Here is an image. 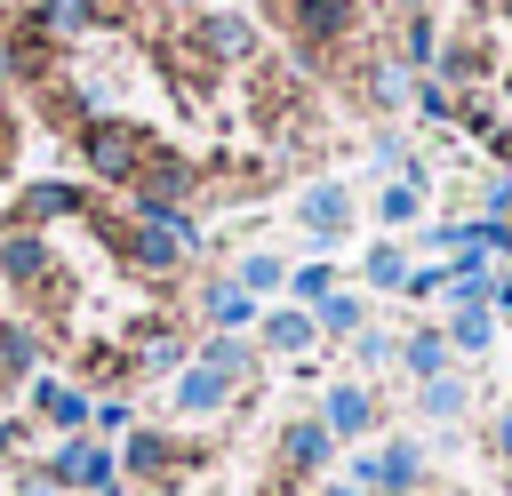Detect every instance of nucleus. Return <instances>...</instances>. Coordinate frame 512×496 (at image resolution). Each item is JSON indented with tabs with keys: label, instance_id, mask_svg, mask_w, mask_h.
<instances>
[{
	"label": "nucleus",
	"instance_id": "obj_1",
	"mask_svg": "<svg viewBox=\"0 0 512 496\" xmlns=\"http://www.w3.org/2000/svg\"><path fill=\"white\" fill-rule=\"evenodd\" d=\"M112 256H128L144 280H176L200 256V224L192 208H128V224H104Z\"/></svg>",
	"mask_w": 512,
	"mask_h": 496
},
{
	"label": "nucleus",
	"instance_id": "obj_2",
	"mask_svg": "<svg viewBox=\"0 0 512 496\" xmlns=\"http://www.w3.org/2000/svg\"><path fill=\"white\" fill-rule=\"evenodd\" d=\"M72 144H80V168H88L96 184H120V192H128V184L144 176V160L160 152V136H152L144 120H128V112H96Z\"/></svg>",
	"mask_w": 512,
	"mask_h": 496
},
{
	"label": "nucleus",
	"instance_id": "obj_3",
	"mask_svg": "<svg viewBox=\"0 0 512 496\" xmlns=\"http://www.w3.org/2000/svg\"><path fill=\"white\" fill-rule=\"evenodd\" d=\"M368 24V0H288V48L304 72H320L344 40H360Z\"/></svg>",
	"mask_w": 512,
	"mask_h": 496
},
{
	"label": "nucleus",
	"instance_id": "obj_4",
	"mask_svg": "<svg viewBox=\"0 0 512 496\" xmlns=\"http://www.w3.org/2000/svg\"><path fill=\"white\" fill-rule=\"evenodd\" d=\"M40 472H48L64 496H96V488H112V480H120V448H112V440H96V432H64V440H48Z\"/></svg>",
	"mask_w": 512,
	"mask_h": 496
},
{
	"label": "nucleus",
	"instance_id": "obj_5",
	"mask_svg": "<svg viewBox=\"0 0 512 496\" xmlns=\"http://www.w3.org/2000/svg\"><path fill=\"white\" fill-rule=\"evenodd\" d=\"M344 480H352L360 496H416V488H424V448H416L408 432H392V440H376V448H352Z\"/></svg>",
	"mask_w": 512,
	"mask_h": 496
},
{
	"label": "nucleus",
	"instance_id": "obj_6",
	"mask_svg": "<svg viewBox=\"0 0 512 496\" xmlns=\"http://www.w3.org/2000/svg\"><path fill=\"white\" fill-rule=\"evenodd\" d=\"M112 448H120V480H152V488H168V480H184V472H192V448H184V440H168L160 424H128Z\"/></svg>",
	"mask_w": 512,
	"mask_h": 496
},
{
	"label": "nucleus",
	"instance_id": "obj_7",
	"mask_svg": "<svg viewBox=\"0 0 512 496\" xmlns=\"http://www.w3.org/2000/svg\"><path fill=\"white\" fill-rule=\"evenodd\" d=\"M312 416H320V424L336 432V448H344V440H368V432L384 424V400H376V384H368V376H328Z\"/></svg>",
	"mask_w": 512,
	"mask_h": 496
},
{
	"label": "nucleus",
	"instance_id": "obj_8",
	"mask_svg": "<svg viewBox=\"0 0 512 496\" xmlns=\"http://www.w3.org/2000/svg\"><path fill=\"white\" fill-rule=\"evenodd\" d=\"M288 216H296V232H304V240H320V248H328V240H344V232H352V184H344V176H312V184L288 200Z\"/></svg>",
	"mask_w": 512,
	"mask_h": 496
},
{
	"label": "nucleus",
	"instance_id": "obj_9",
	"mask_svg": "<svg viewBox=\"0 0 512 496\" xmlns=\"http://www.w3.org/2000/svg\"><path fill=\"white\" fill-rule=\"evenodd\" d=\"M272 456H280V480H328L336 432H328L320 416H288V424L272 432Z\"/></svg>",
	"mask_w": 512,
	"mask_h": 496
},
{
	"label": "nucleus",
	"instance_id": "obj_10",
	"mask_svg": "<svg viewBox=\"0 0 512 496\" xmlns=\"http://www.w3.org/2000/svg\"><path fill=\"white\" fill-rule=\"evenodd\" d=\"M192 40L208 48V64H216V72H224V64H256V48H264V32H256L240 8H216V0L192 16Z\"/></svg>",
	"mask_w": 512,
	"mask_h": 496
},
{
	"label": "nucleus",
	"instance_id": "obj_11",
	"mask_svg": "<svg viewBox=\"0 0 512 496\" xmlns=\"http://www.w3.org/2000/svg\"><path fill=\"white\" fill-rule=\"evenodd\" d=\"M192 192H200V168L160 144V152L144 160V176L128 184V208H192Z\"/></svg>",
	"mask_w": 512,
	"mask_h": 496
},
{
	"label": "nucleus",
	"instance_id": "obj_12",
	"mask_svg": "<svg viewBox=\"0 0 512 496\" xmlns=\"http://www.w3.org/2000/svg\"><path fill=\"white\" fill-rule=\"evenodd\" d=\"M72 216H88V184H72V176H32V184L16 192V216H8V224L48 232V224H72Z\"/></svg>",
	"mask_w": 512,
	"mask_h": 496
},
{
	"label": "nucleus",
	"instance_id": "obj_13",
	"mask_svg": "<svg viewBox=\"0 0 512 496\" xmlns=\"http://www.w3.org/2000/svg\"><path fill=\"white\" fill-rule=\"evenodd\" d=\"M24 400H32V424H48L56 440H64V432H88V416H96V392L72 384V376H32Z\"/></svg>",
	"mask_w": 512,
	"mask_h": 496
},
{
	"label": "nucleus",
	"instance_id": "obj_14",
	"mask_svg": "<svg viewBox=\"0 0 512 496\" xmlns=\"http://www.w3.org/2000/svg\"><path fill=\"white\" fill-rule=\"evenodd\" d=\"M48 272H56V256H48V232H24V224H8L0 232V288H16L24 304L48 288Z\"/></svg>",
	"mask_w": 512,
	"mask_h": 496
},
{
	"label": "nucleus",
	"instance_id": "obj_15",
	"mask_svg": "<svg viewBox=\"0 0 512 496\" xmlns=\"http://www.w3.org/2000/svg\"><path fill=\"white\" fill-rule=\"evenodd\" d=\"M48 48H80V40H96L104 32V16H96V0H24L16 8Z\"/></svg>",
	"mask_w": 512,
	"mask_h": 496
},
{
	"label": "nucleus",
	"instance_id": "obj_16",
	"mask_svg": "<svg viewBox=\"0 0 512 496\" xmlns=\"http://www.w3.org/2000/svg\"><path fill=\"white\" fill-rule=\"evenodd\" d=\"M232 400H240V392H232V384H224V376H216L208 360H184V368L168 376V408H176V416H192V424H208V416H224Z\"/></svg>",
	"mask_w": 512,
	"mask_h": 496
},
{
	"label": "nucleus",
	"instance_id": "obj_17",
	"mask_svg": "<svg viewBox=\"0 0 512 496\" xmlns=\"http://www.w3.org/2000/svg\"><path fill=\"white\" fill-rule=\"evenodd\" d=\"M352 80H360V104H368V112H400V104L416 96V72H408L392 48H368Z\"/></svg>",
	"mask_w": 512,
	"mask_h": 496
},
{
	"label": "nucleus",
	"instance_id": "obj_18",
	"mask_svg": "<svg viewBox=\"0 0 512 496\" xmlns=\"http://www.w3.org/2000/svg\"><path fill=\"white\" fill-rule=\"evenodd\" d=\"M312 344H320V328H312L304 304H272V312H256V352H272V360H304Z\"/></svg>",
	"mask_w": 512,
	"mask_h": 496
},
{
	"label": "nucleus",
	"instance_id": "obj_19",
	"mask_svg": "<svg viewBox=\"0 0 512 496\" xmlns=\"http://www.w3.org/2000/svg\"><path fill=\"white\" fill-rule=\"evenodd\" d=\"M40 360H48V328H40L32 312H8V320H0V376H8V384H32Z\"/></svg>",
	"mask_w": 512,
	"mask_h": 496
},
{
	"label": "nucleus",
	"instance_id": "obj_20",
	"mask_svg": "<svg viewBox=\"0 0 512 496\" xmlns=\"http://www.w3.org/2000/svg\"><path fill=\"white\" fill-rule=\"evenodd\" d=\"M496 72V48H488V32L472 24V32H456V40H440V64H432V80L440 88H472V80H488Z\"/></svg>",
	"mask_w": 512,
	"mask_h": 496
},
{
	"label": "nucleus",
	"instance_id": "obj_21",
	"mask_svg": "<svg viewBox=\"0 0 512 496\" xmlns=\"http://www.w3.org/2000/svg\"><path fill=\"white\" fill-rule=\"evenodd\" d=\"M184 360H192V344H184L176 328H160V320L128 336V376H136V384H144V376H176Z\"/></svg>",
	"mask_w": 512,
	"mask_h": 496
},
{
	"label": "nucleus",
	"instance_id": "obj_22",
	"mask_svg": "<svg viewBox=\"0 0 512 496\" xmlns=\"http://www.w3.org/2000/svg\"><path fill=\"white\" fill-rule=\"evenodd\" d=\"M200 320H208V336H248V328H256V296L216 272V280L200 288Z\"/></svg>",
	"mask_w": 512,
	"mask_h": 496
},
{
	"label": "nucleus",
	"instance_id": "obj_23",
	"mask_svg": "<svg viewBox=\"0 0 512 496\" xmlns=\"http://www.w3.org/2000/svg\"><path fill=\"white\" fill-rule=\"evenodd\" d=\"M192 360H208V368H216L232 392H248V384L264 376V352H256L248 336H200V344H192Z\"/></svg>",
	"mask_w": 512,
	"mask_h": 496
},
{
	"label": "nucleus",
	"instance_id": "obj_24",
	"mask_svg": "<svg viewBox=\"0 0 512 496\" xmlns=\"http://www.w3.org/2000/svg\"><path fill=\"white\" fill-rule=\"evenodd\" d=\"M160 64L176 72V88H184V96H208V80H216V64H208V48L192 40V24L160 32Z\"/></svg>",
	"mask_w": 512,
	"mask_h": 496
},
{
	"label": "nucleus",
	"instance_id": "obj_25",
	"mask_svg": "<svg viewBox=\"0 0 512 496\" xmlns=\"http://www.w3.org/2000/svg\"><path fill=\"white\" fill-rule=\"evenodd\" d=\"M368 208H376V224H384V232H408V224H424V168H408V176H384Z\"/></svg>",
	"mask_w": 512,
	"mask_h": 496
},
{
	"label": "nucleus",
	"instance_id": "obj_26",
	"mask_svg": "<svg viewBox=\"0 0 512 496\" xmlns=\"http://www.w3.org/2000/svg\"><path fill=\"white\" fill-rule=\"evenodd\" d=\"M408 392H416V424H464V408H472V376L464 368H448L432 384H408Z\"/></svg>",
	"mask_w": 512,
	"mask_h": 496
},
{
	"label": "nucleus",
	"instance_id": "obj_27",
	"mask_svg": "<svg viewBox=\"0 0 512 496\" xmlns=\"http://www.w3.org/2000/svg\"><path fill=\"white\" fill-rule=\"evenodd\" d=\"M448 368H456L448 328H408V336H400V376H408V384H432V376H448Z\"/></svg>",
	"mask_w": 512,
	"mask_h": 496
},
{
	"label": "nucleus",
	"instance_id": "obj_28",
	"mask_svg": "<svg viewBox=\"0 0 512 496\" xmlns=\"http://www.w3.org/2000/svg\"><path fill=\"white\" fill-rule=\"evenodd\" d=\"M224 280H232V288H248V296L264 304V296H280V288H288V256H280V248H240Z\"/></svg>",
	"mask_w": 512,
	"mask_h": 496
},
{
	"label": "nucleus",
	"instance_id": "obj_29",
	"mask_svg": "<svg viewBox=\"0 0 512 496\" xmlns=\"http://www.w3.org/2000/svg\"><path fill=\"white\" fill-rule=\"evenodd\" d=\"M392 56H400V64H408V72L424 80V72L440 64V16H432V8H416V16H400V40H392Z\"/></svg>",
	"mask_w": 512,
	"mask_h": 496
},
{
	"label": "nucleus",
	"instance_id": "obj_30",
	"mask_svg": "<svg viewBox=\"0 0 512 496\" xmlns=\"http://www.w3.org/2000/svg\"><path fill=\"white\" fill-rule=\"evenodd\" d=\"M408 272H416V264H408L400 240H376V248L360 256V288H376V296H408Z\"/></svg>",
	"mask_w": 512,
	"mask_h": 496
},
{
	"label": "nucleus",
	"instance_id": "obj_31",
	"mask_svg": "<svg viewBox=\"0 0 512 496\" xmlns=\"http://www.w3.org/2000/svg\"><path fill=\"white\" fill-rule=\"evenodd\" d=\"M440 328H448V352H456V360H480V352L496 344V312H488V304H456Z\"/></svg>",
	"mask_w": 512,
	"mask_h": 496
},
{
	"label": "nucleus",
	"instance_id": "obj_32",
	"mask_svg": "<svg viewBox=\"0 0 512 496\" xmlns=\"http://www.w3.org/2000/svg\"><path fill=\"white\" fill-rule=\"evenodd\" d=\"M312 328H320V336H360V328H368V296H360V288H328V296L312 304Z\"/></svg>",
	"mask_w": 512,
	"mask_h": 496
},
{
	"label": "nucleus",
	"instance_id": "obj_33",
	"mask_svg": "<svg viewBox=\"0 0 512 496\" xmlns=\"http://www.w3.org/2000/svg\"><path fill=\"white\" fill-rule=\"evenodd\" d=\"M344 344H352V368H344V376H368V384H376L384 368H400V336H392V328H376V320H368L360 336H344Z\"/></svg>",
	"mask_w": 512,
	"mask_h": 496
},
{
	"label": "nucleus",
	"instance_id": "obj_34",
	"mask_svg": "<svg viewBox=\"0 0 512 496\" xmlns=\"http://www.w3.org/2000/svg\"><path fill=\"white\" fill-rule=\"evenodd\" d=\"M328 288H344V272H336L328 256H312V264H288V304H304V312H312Z\"/></svg>",
	"mask_w": 512,
	"mask_h": 496
},
{
	"label": "nucleus",
	"instance_id": "obj_35",
	"mask_svg": "<svg viewBox=\"0 0 512 496\" xmlns=\"http://www.w3.org/2000/svg\"><path fill=\"white\" fill-rule=\"evenodd\" d=\"M128 424H136V408H128L120 392H96V416H88V432H96V440H120Z\"/></svg>",
	"mask_w": 512,
	"mask_h": 496
},
{
	"label": "nucleus",
	"instance_id": "obj_36",
	"mask_svg": "<svg viewBox=\"0 0 512 496\" xmlns=\"http://www.w3.org/2000/svg\"><path fill=\"white\" fill-rule=\"evenodd\" d=\"M408 104H416V112H424V120H456V88H440V80H432V72H424V80H416V96H408Z\"/></svg>",
	"mask_w": 512,
	"mask_h": 496
},
{
	"label": "nucleus",
	"instance_id": "obj_37",
	"mask_svg": "<svg viewBox=\"0 0 512 496\" xmlns=\"http://www.w3.org/2000/svg\"><path fill=\"white\" fill-rule=\"evenodd\" d=\"M480 216H488V224H512V176H504V168L480 184Z\"/></svg>",
	"mask_w": 512,
	"mask_h": 496
},
{
	"label": "nucleus",
	"instance_id": "obj_38",
	"mask_svg": "<svg viewBox=\"0 0 512 496\" xmlns=\"http://www.w3.org/2000/svg\"><path fill=\"white\" fill-rule=\"evenodd\" d=\"M480 440H488V456H496V464L512 472V400H504V408L488 416V432H480Z\"/></svg>",
	"mask_w": 512,
	"mask_h": 496
},
{
	"label": "nucleus",
	"instance_id": "obj_39",
	"mask_svg": "<svg viewBox=\"0 0 512 496\" xmlns=\"http://www.w3.org/2000/svg\"><path fill=\"white\" fill-rule=\"evenodd\" d=\"M408 296H448V264H416L408 272Z\"/></svg>",
	"mask_w": 512,
	"mask_h": 496
},
{
	"label": "nucleus",
	"instance_id": "obj_40",
	"mask_svg": "<svg viewBox=\"0 0 512 496\" xmlns=\"http://www.w3.org/2000/svg\"><path fill=\"white\" fill-rule=\"evenodd\" d=\"M24 440H32V416H0V464H8Z\"/></svg>",
	"mask_w": 512,
	"mask_h": 496
},
{
	"label": "nucleus",
	"instance_id": "obj_41",
	"mask_svg": "<svg viewBox=\"0 0 512 496\" xmlns=\"http://www.w3.org/2000/svg\"><path fill=\"white\" fill-rule=\"evenodd\" d=\"M16 496H64V488H56L40 464H24V472H16Z\"/></svg>",
	"mask_w": 512,
	"mask_h": 496
},
{
	"label": "nucleus",
	"instance_id": "obj_42",
	"mask_svg": "<svg viewBox=\"0 0 512 496\" xmlns=\"http://www.w3.org/2000/svg\"><path fill=\"white\" fill-rule=\"evenodd\" d=\"M488 312H512V272H496V288H488Z\"/></svg>",
	"mask_w": 512,
	"mask_h": 496
},
{
	"label": "nucleus",
	"instance_id": "obj_43",
	"mask_svg": "<svg viewBox=\"0 0 512 496\" xmlns=\"http://www.w3.org/2000/svg\"><path fill=\"white\" fill-rule=\"evenodd\" d=\"M312 496H360L352 480H312Z\"/></svg>",
	"mask_w": 512,
	"mask_h": 496
},
{
	"label": "nucleus",
	"instance_id": "obj_44",
	"mask_svg": "<svg viewBox=\"0 0 512 496\" xmlns=\"http://www.w3.org/2000/svg\"><path fill=\"white\" fill-rule=\"evenodd\" d=\"M496 160H504V176H512V128H504V136H496Z\"/></svg>",
	"mask_w": 512,
	"mask_h": 496
},
{
	"label": "nucleus",
	"instance_id": "obj_45",
	"mask_svg": "<svg viewBox=\"0 0 512 496\" xmlns=\"http://www.w3.org/2000/svg\"><path fill=\"white\" fill-rule=\"evenodd\" d=\"M96 496H136V488H128V480H112V488H96Z\"/></svg>",
	"mask_w": 512,
	"mask_h": 496
},
{
	"label": "nucleus",
	"instance_id": "obj_46",
	"mask_svg": "<svg viewBox=\"0 0 512 496\" xmlns=\"http://www.w3.org/2000/svg\"><path fill=\"white\" fill-rule=\"evenodd\" d=\"M392 8H400V16H416V8H432V0H392Z\"/></svg>",
	"mask_w": 512,
	"mask_h": 496
},
{
	"label": "nucleus",
	"instance_id": "obj_47",
	"mask_svg": "<svg viewBox=\"0 0 512 496\" xmlns=\"http://www.w3.org/2000/svg\"><path fill=\"white\" fill-rule=\"evenodd\" d=\"M432 496H464V488H432Z\"/></svg>",
	"mask_w": 512,
	"mask_h": 496
},
{
	"label": "nucleus",
	"instance_id": "obj_48",
	"mask_svg": "<svg viewBox=\"0 0 512 496\" xmlns=\"http://www.w3.org/2000/svg\"><path fill=\"white\" fill-rule=\"evenodd\" d=\"M152 496H160V488H152Z\"/></svg>",
	"mask_w": 512,
	"mask_h": 496
},
{
	"label": "nucleus",
	"instance_id": "obj_49",
	"mask_svg": "<svg viewBox=\"0 0 512 496\" xmlns=\"http://www.w3.org/2000/svg\"><path fill=\"white\" fill-rule=\"evenodd\" d=\"M176 8H184V0H176Z\"/></svg>",
	"mask_w": 512,
	"mask_h": 496
},
{
	"label": "nucleus",
	"instance_id": "obj_50",
	"mask_svg": "<svg viewBox=\"0 0 512 496\" xmlns=\"http://www.w3.org/2000/svg\"><path fill=\"white\" fill-rule=\"evenodd\" d=\"M216 8H224V0H216Z\"/></svg>",
	"mask_w": 512,
	"mask_h": 496
}]
</instances>
